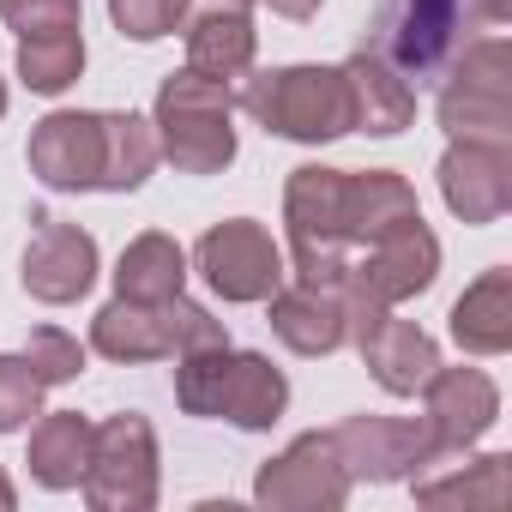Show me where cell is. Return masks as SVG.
Returning a JSON list of instances; mask_svg holds the SVG:
<instances>
[{
    "label": "cell",
    "mask_w": 512,
    "mask_h": 512,
    "mask_svg": "<svg viewBox=\"0 0 512 512\" xmlns=\"http://www.w3.org/2000/svg\"><path fill=\"white\" fill-rule=\"evenodd\" d=\"M175 404L187 416H223L247 434H266L272 422H284L290 380L260 350L205 344V350L175 356Z\"/></svg>",
    "instance_id": "cell-1"
},
{
    "label": "cell",
    "mask_w": 512,
    "mask_h": 512,
    "mask_svg": "<svg viewBox=\"0 0 512 512\" xmlns=\"http://www.w3.org/2000/svg\"><path fill=\"white\" fill-rule=\"evenodd\" d=\"M157 151L181 175H223L235 163V85L181 67L157 85Z\"/></svg>",
    "instance_id": "cell-2"
},
{
    "label": "cell",
    "mask_w": 512,
    "mask_h": 512,
    "mask_svg": "<svg viewBox=\"0 0 512 512\" xmlns=\"http://www.w3.org/2000/svg\"><path fill=\"white\" fill-rule=\"evenodd\" d=\"M241 79H247L241 109L278 139L332 145V139L356 133L344 67H272V73H241Z\"/></svg>",
    "instance_id": "cell-3"
},
{
    "label": "cell",
    "mask_w": 512,
    "mask_h": 512,
    "mask_svg": "<svg viewBox=\"0 0 512 512\" xmlns=\"http://www.w3.org/2000/svg\"><path fill=\"white\" fill-rule=\"evenodd\" d=\"M205 344H229L223 320H211V308L169 296V302H109L91 320V350L109 362H175L187 350Z\"/></svg>",
    "instance_id": "cell-4"
},
{
    "label": "cell",
    "mask_w": 512,
    "mask_h": 512,
    "mask_svg": "<svg viewBox=\"0 0 512 512\" xmlns=\"http://www.w3.org/2000/svg\"><path fill=\"white\" fill-rule=\"evenodd\" d=\"M284 229L296 284H344L350 278V241H344V169L302 163L284 181Z\"/></svg>",
    "instance_id": "cell-5"
},
{
    "label": "cell",
    "mask_w": 512,
    "mask_h": 512,
    "mask_svg": "<svg viewBox=\"0 0 512 512\" xmlns=\"http://www.w3.org/2000/svg\"><path fill=\"white\" fill-rule=\"evenodd\" d=\"M440 127L452 139H500L512 145V49L500 37H476L458 49L440 85Z\"/></svg>",
    "instance_id": "cell-6"
},
{
    "label": "cell",
    "mask_w": 512,
    "mask_h": 512,
    "mask_svg": "<svg viewBox=\"0 0 512 512\" xmlns=\"http://www.w3.org/2000/svg\"><path fill=\"white\" fill-rule=\"evenodd\" d=\"M79 488L97 512H151L157 506V428L139 410L97 422Z\"/></svg>",
    "instance_id": "cell-7"
},
{
    "label": "cell",
    "mask_w": 512,
    "mask_h": 512,
    "mask_svg": "<svg viewBox=\"0 0 512 512\" xmlns=\"http://www.w3.org/2000/svg\"><path fill=\"white\" fill-rule=\"evenodd\" d=\"M512 0H398L380 25V55L416 79V73H434L446 61V49L458 43L464 25H500Z\"/></svg>",
    "instance_id": "cell-8"
},
{
    "label": "cell",
    "mask_w": 512,
    "mask_h": 512,
    "mask_svg": "<svg viewBox=\"0 0 512 512\" xmlns=\"http://www.w3.org/2000/svg\"><path fill=\"white\" fill-rule=\"evenodd\" d=\"M193 266L211 284V296H223V302H266L290 278L284 272V247L272 241L266 223H253V217L211 223L199 235V247H193Z\"/></svg>",
    "instance_id": "cell-9"
},
{
    "label": "cell",
    "mask_w": 512,
    "mask_h": 512,
    "mask_svg": "<svg viewBox=\"0 0 512 512\" xmlns=\"http://www.w3.org/2000/svg\"><path fill=\"white\" fill-rule=\"evenodd\" d=\"M253 500L278 512H338L350 500V470L332 446V434H296L278 458L260 464L253 476Z\"/></svg>",
    "instance_id": "cell-10"
},
{
    "label": "cell",
    "mask_w": 512,
    "mask_h": 512,
    "mask_svg": "<svg viewBox=\"0 0 512 512\" xmlns=\"http://www.w3.org/2000/svg\"><path fill=\"white\" fill-rule=\"evenodd\" d=\"M434 278H440V235L422 217H410V223H398V229H386V235H374L368 247L350 253V278L344 284H356L362 296L398 308V302L434 290Z\"/></svg>",
    "instance_id": "cell-11"
},
{
    "label": "cell",
    "mask_w": 512,
    "mask_h": 512,
    "mask_svg": "<svg viewBox=\"0 0 512 512\" xmlns=\"http://www.w3.org/2000/svg\"><path fill=\"white\" fill-rule=\"evenodd\" d=\"M494 416H500V386L482 368H434L422 380V428H428L434 464L470 452L494 428Z\"/></svg>",
    "instance_id": "cell-12"
},
{
    "label": "cell",
    "mask_w": 512,
    "mask_h": 512,
    "mask_svg": "<svg viewBox=\"0 0 512 512\" xmlns=\"http://www.w3.org/2000/svg\"><path fill=\"white\" fill-rule=\"evenodd\" d=\"M31 247H25V260H19V284L31 302H49V308H67L79 296H91L97 284V241L91 229L79 223H61L49 211L31 217Z\"/></svg>",
    "instance_id": "cell-13"
},
{
    "label": "cell",
    "mask_w": 512,
    "mask_h": 512,
    "mask_svg": "<svg viewBox=\"0 0 512 512\" xmlns=\"http://www.w3.org/2000/svg\"><path fill=\"white\" fill-rule=\"evenodd\" d=\"M326 434H332L350 482H416V470L434 464L428 428L410 416H344Z\"/></svg>",
    "instance_id": "cell-14"
},
{
    "label": "cell",
    "mask_w": 512,
    "mask_h": 512,
    "mask_svg": "<svg viewBox=\"0 0 512 512\" xmlns=\"http://www.w3.org/2000/svg\"><path fill=\"white\" fill-rule=\"evenodd\" d=\"M25 163L55 193H97L103 181V109H55L31 127Z\"/></svg>",
    "instance_id": "cell-15"
},
{
    "label": "cell",
    "mask_w": 512,
    "mask_h": 512,
    "mask_svg": "<svg viewBox=\"0 0 512 512\" xmlns=\"http://www.w3.org/2000/svg\"><path fill=\"white\" fill-rule=\"evenodd\" d=\"M440 199L464 223H500L512 205V145L500 139H452L440 157Z\"/></svg>",
    "instance_id": "cell-16"
},
{
    "label": "cell",
    "mask_w": 512,
    "mask_h": 512,
    "mask_svg": "<svg viewBox=\"0 0 512 512\" xmlns=\"http://www.w3.org/2000/svg\"><path fill=\"white\" fill-rule=\"evenodd\" d=\"M266 320L272 332L296 350V356H338L350 344V326H344V284H296V290H272L266 296Z\"/></svg>",
    "instance_id": "cell-17"
},
{
    "label": "cell",
    "mask_w": 512,
    "mask_h": 512,
    "mask_svg": "<svg viewBox=\"0 0 512 512\" xmlns=\"http://www.w3.org/2000/svg\"><path fill=\"white\" fill-rule=\"evenodd\" d=\"M344 85H350V121L356 133L392 139L416 121V91L404 85V73L380 55V49H356L344 61Z\"/></svg>",
    "instance_id": "cell-18"
},
{
    "label": "cell",
    "mask_w": 512,
    "mask_h": 512,
    "mask_svg": "<svg viewBox=\"0 0 512 512\" xmlns=\"http://www.w3.org/2000/svg\"><path fill=\"white\" fill-rule=\"evenodd\" d=\"M356 350H362L368 374L380 380V392H392V398H416L422 380L440 368V344H434L416 320H398V314H386Z\"/></svg>",
    "instance_id": "cell-19"
},
{
    "label": "cell",
    "mask_w": 512,
    "mask_h": 512,
    "mask_svg": "<svg viewBox=\"0 0 512 512\" xmlns=\"http://www.w3.org/2000/svg\"><path fill=\"white\" fill-rule=\"evenodd\" d=\"M410 217H422V205H416V187L404 175H392V169H362V175L344 169V241H350V253L368 247L374 235L410 223Z\"/></svg>",
    "instance_id": "cell-20"
},
{
    "label": "cell",
    "mask_w": 512,
    "mask_h": 512,
    "mask_svg": "<svg viewBox=\"0 0 512 512\" xmlns=\"http://www.w3.org/2000/svg\"><path fill=\"white\" fill-rule=\"evenodd\" d=\"M452 344L464 356H506L512 350V272L506 266L482 272L452 302Z\"/></svg>",
    "instance_id": "cell-21"
},
{
    "label": "cell",
    "mask_w": 512,
    "mask_h": 512,
    "mask_svg": "<svg viewBox=\"0 0 512 512\" xmlns=\"http://www.w3.org/2000/svg\"><path fill=\"white\" fill-rule=\"evenodd\" d=\"M187 67L211 73V79H241L253 67V13L241 7H205V13H187Z\"/></svg>",
    "instance_id": "cell-22"
},
{
    "label": "cell",
    "mask_w": 512,
    "mask_h": 512,
    "mask_svg": "<svg viewBox=\"0 0 512 512\" xmlns=\"http://www.w3.org/2000/svg\"><path fill=\"white\" fill-rule=\"evenodd\" d=\"M187 284V247L163 229H145L121 247V266H115V296L121 302H169Z\"/></svg>",
    "instance_id": "cell-23"
},
{
    "label": "cell",
    "mask_w": 512,
    "mask_h": 512,
    "mask_svg": "<svg viewBox=\"0 0 512 512\" xmlns=\"http://www.w3.org/2000/svg\"><path fill=\"white\" fill-rule=\"evenodd\" d=\"M91 434H97V422H85L79 410H49L31 428V458H25L31 476L43 488H55V494L79 488L85 482V464H91Z\"/></svg>",
    "instance_id": "cell-24"
},
{
    "label": "cell",
    "mask_w": 512,
    "mask_h": 512,
    "mask_svg": "<svg viewBox=\"0 0 512 512\" xmlns=\"http://www.w3.org/2000/svg\"><path fill=\"white\" fill-rule=\"evenodd\" d=\"M157 163H163L157 127L133 109H103V181H97V193H133L151 181Z\"/></svg>",
    "instance_id": "cell-25"
},
{
    "label": "cell",
    "mask_w": 512,
    "mask_h": 512,
    "mask_svg": "<svg viewBox=\"0 0 512 512\" xmlns=\"http://www.w3.org/2000/svg\"><path fill=\"white\" fill-rule=\"evenodd\" d=\"M512 500V458L506 452H488V458H470L464 470L452 476H434V482H416V506H464V512H500Z\"/></svg>",
    "instance_id": "cell-26"
},
{
    "label": "cell",
    "mask_w": 512,
    "mask_h": 512,
    "mask_svg": "<svg viewBox=\"0 0 512 512\" xmlns=\"http://www.w3.org/2000/svg\"><path fill=\"white\" fill-rule=\"evenodd\" d=\"M85 73V37L79 31H55V37H19V79L37 97H61L73 91Z\"/></svg>",
    "instance_id": "cell-27"
},
{
    "label": "cell",
    "mask_w": 512,
    "mask_h": 512,
    "mask_svg": "<svg viewBox=\"0 0 512 512\" xmlns=\"http://www.w3.org/2000/svg\"><path fill=\"white\" fill-rule=\"evenodd\" d=\"M19 356L31 362V374H37L43 386H67V380H79V374H85V344H79V338H67L61 326H37V332H31V344H25Z\"/></svg>",
    "instance_id": "cell-28"
},
{
    "label": "cell",
    "mask_w": 512,
    "mask_h": 512,
    "mask_svg": "<svg viewBox=\"0 0 512 512\" xmlns=\"http://www.w3.org/2000/svg\"><path fill=\"white\" fill-rule=\"evenodd\" d=\"M43 380L25 356H0V434H19L31 416H43Z\"/></svg>",
    "instance_id": "cell-29"
},
{
    "label": "cell",
    "mask_w": 512,
    "mask_h": 512,
    "mask_svg": "<svg viewBox=\"0 0 512 512\" xmlns=\"http://www.w3.org/2000/svg\"><path fill=\"white\" fill-rule=\"evenodd\" d=\"M109 19L133 43H157V37H175L181 31L187 0H109Z\"/></svg>",
    "instance_id": "cell-30"
},
{
    "label": "cell",
    "mask_w": 512,
    "mask_h": 512,
    "mask_svg": "<svg viewBox=\"0 0 512 512\" xmlns=\"http://www.w3.org/2000/svg\"><path fill=\"white\" fill-rule=\"evenodd\" d=\"M0 19L19 37H55V31H79L85 7L79 0H0Z\"/></svg>",
    "instance_id": "cell-31"
},
{
    "label": "cell",
    "mask_w": 512,
    "mask_h": 512,
    "mask_svg": "<svg viewBox=\"0 0 512 512\" xmlns=\"http://www.w3.org/2000/svg\"><path fill=\"white\" fill-rule=\"evenodd\" d=\"M260 7H272L278 19H296V25H308V19L320 13V0H260Z\"/></svg>",
    "instance_id": "cell-32"
},
{
    "label": "cell",
    "mask_w": 512,
    "mask_h": 512,
    "mask_svg": "<svg viewBox=\"0 0 512 512\" xmlns=\"http://www.w3.org/2000/svg\"><path fill=\"white\" fill-rule=\"evenodd\" d=\"M13 506H19V488H13L7 470H0V512H13Z\"/></svg>",
    "instance_id": "cell-33"
},
{
    "label": "cell",
    "mask_w": 512,
    "mask_h": 512,
    "mask_svg": "<svg viewBox=\"0 0 512 512\" xmlns=\"http://www.w3.org/2000/svg\"><path fill=\"white\" fill-rule=\"evenodd\" d=\"M0 115H7V85H0Z\"/></svg>",
    "instance_id": "cell-34"
}]
</instances>
